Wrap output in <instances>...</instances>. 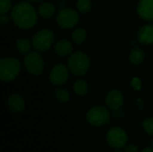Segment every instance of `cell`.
<instances>
[{
    "instance_id": "4316f807",
    "label": "cell",
    "mask_w": 153,
    "mask_h": 152,
    "mask_svg": "<svg viewBox=\"0 0 153 152\" xmlns=\"http://www.w3.org/2000/svg\"><path fill=\"white\" fill-rule=\"evenodd\" d=\"M141 152H153V148H146Z\"/></svg>"
},
{
    "instance_id": "8992f818",
    "label": "cell",
    "mask_w": 153,
    "mask_h": 152,
    "mask_svg": "<svg viewBox=\"0 0 153 152\" xmlns=\"http://www.w3.org/2000/svg\"><path fill=\"white\" fill-rule=\"evenodd\" d=\"M23 63L27 72L32 75H40L44 71V60L38 52H29Z\"/></svg>"
},
{
    "instance_id": "3957f363",
    "label": "cell",
    "mask_w": 153,
    "mask_h": 152,
    "mask_svg": "<svg viewBox=\"0 0 153 152\" xmlns=\"http://www.w3.org/2000/svg\"><path fill=\"white\" fill-rule=\"evenodd\" d=\"M21 70L18 59L7 56L0 60V79L4 82H10L17 78Z\"/></svg>"
},
{
    "instance_id": "5b68a950",
    "label": "cell",
    "mask_w": 153,
    "mask_h": 152,
    "mask_svg": "<svg viewBox=\"0 0 153 152\" xmlns=\"http://www.w3.org/2000/svg\"><path fill=\"white\" fill-rule=\"evenodd\" d=\"M110 112L102 106H96L91 108L86 114L87 122L95 127L102 126L108 124L110 120Z\"/></svg>"
},
{
    "instance_id": "ffe728a7",
    "label": "cell",
    "mask_w": 153,
    "mask_h": 152,
    "mask_svg": "<svg viewBox=\"0 0 153 152\" xmlns=\"http://www.w3.org/2000/svg\"><path fill=\"white\" fill-rule=\"evenodd\" d=\"M55 97L61 103H67L70 99L69 92L63 88H57L55 90Z\"/></svg>"
},
{
    "instance_id": "30bf717a",
    "label": "cell",
    "mask_w": 153,
    "mask_h": 152,
    "mask_svg": "<svg viewBox=\"0 0 153 152\" xmlns=\"http://www.w3.org/2000/svg\"><path fill=\"white\" fill-rule=\"evenodd\" d=\"M106 104L108 108L112 110H117L120 108L124 104V95L121 91L117 90H113L107 94Z\"/></svg>"
},
{
    "instance_id": "5bb4252c",
    "label": "cell",
    "mask_w": 153,
    "mask_h": 152,
    "mask_svg": "<svg viewBox=\"0 0 153 152\" xmlns=\"http://www.w3.org/2000/svg\"><path fill=\"white\" fill-rule=\"evenodd\" d=\"M73 50L72 43L67 39H61L55 44L54 51L56 55L60 56H65L70 54Z\"/></svg>"
},
{
    "instance_id": "9a60e30c",
    "label": "cell",
    "mask_w": 153,
    "mask_h": 152,
    "mask_svg": "<svg viewBox=\"0 0 153 152\" xmlns=\"http://www.w3.org/2000/svg\"><path fill=\"white\" fill-rule=\"evenodd\" d=\"M38 13L42 18H46V19L50 18L56 13V6L52 3L45 2L39 5L38 9Z\"/></svg>"
},
{
    "instance_id": "2e32d148",
    "label": "cell",
    "mask_w": 153,
    "mask_h": 152,
    "mask_svg": "<svg viewBox=\"0 0 153 152\" xmlns=\"http://www.w3.org/2000/svg\"><path fill=\"white\" fill-rule=\"evenodd\" d=\"M144 57H145V54L141 47L134 48L129 54V60L134 65H138L142 64L144 60Z\"/></svg>"
},
{
    "instance_id": "ba28073f",
    "label": "cell",
    "mask_w": 153,
    "mask_h": 152,
    "mask_svg": "<svg viewBox=\"0 0 153 152\" xmlns=\"http://www.w3.org/2000/svg\"><path fill=\"white\" fill-rule=\"evenodd\" d=\"M107 142L108 144L116 150L121 149L126 145L127 142V133L120 127H113L107 133Z\"/></svg>"
},
{
    "instance_id": "6da1fadb",
    "label": "cell",
    "mask_w": 153,
    "mask_h": 152,
    "mask_svg": "<svg viewBox=\"0 0 153 152\" xmlns=\"http://www.w3.org/2000/svg\"><path fill=\"white\" fill-rule=\"evenodd\" d=\"M11 18L19 28L28 30L37 24L38 13L29 2H19L12 8Z\"/></svg>"
},
{
    "instance_id": "7a4b0ae2",
    "label": "cell",
    "mask_w": 153,
    "mask_h": 152,
    "mask_svg": "<svg viewBox=\"0 0 153 152\" xmlns=\"http://www.w3.org/2000/svg\"><path fill=\"white\" fill-rule=\"evenodd\" d=\"M67 67L69 71L76 76L85 75L91 67V60L88 55L82 51L72 53L68 58Z\"/></svg>"
},
{
    "instance_id": "603a6c76",
    "label": "cell",
    "mask_w": 153,
    "mask_h": 152,
    "mask_svg": "<svg viewBox=\"0 0 153 152\" xmlns=\"http://www.w3.org/2000/svg\"><path fill=\"white\" fill-rule=\"evenodd\" d=\"M12 7L11 0H0V13L5 14Z\"/></svg>"
},
{
    "instance_id": "ac0fdd59",
    "label": "cell",
    "mask_w": 153,
    "mask_h": 152,
    "mask_svg": "<svg viewBox=\"0 0 153 152\" xmlns=\"http://www.w3.org/2000/svg\"><path fill=\"white\" fill-rule=\"evenodd\" d=\"M72 39L75 44H77V45L82 44L87 39V32L84 29L78 28L74 30V32L72 34Z\"/></svg>"
},
{
    "instance_id": "484cf974",
    "label": "cell",
    "mask_w": 153,
    "mask_h": 152,
    "mask_svg": "<svg viewBox=\"0 0 153 152\" xmlns=\"http://www.w3.org/2000/svg\"><path fill=\"white\" fill-rule=\"evenodd\" d=\"M1 22H2V24H4L5 22H8V18L4 14H3V15H1Z\"/></svg>"
},
{
    "instance_id": "e0dca14e",
    "label": "cell",
    "mask_w": 153,
    "mask_h": 152,
    "mask_svg": "<svg viewBox=\"0 0 153 152\" xmlns=\"http://www.w3.org/2000/svg\"><path fill=\"white\" fill-rule=\"evenodd\" d=\"M89 90L88 83L82 80V79H78L74 82V91L77 96H84L87 94Z\"/></svg>"
},
{
    "instance_id": "277c9868",
    "label": "cell",
    "mask_w": 153,
    "mask_h": 152,
    "mask_svg": "<svg viewBox=\"0 0 153 152\" xmlns=\"http://www.w3.org/2000/svg\"><path fill=\"white\" fill-rule=\"evenodd\" d=\"M54 39L55 34L51 30L42 29L33 35L31 44L37 51L46 52L51 47Z\"/></svg>"
},
{
    "instance_id": "f1b7e54d",
    "label": "cell",
    "mask_w": 153,
    "mask_h": 152,
    "mask_svg": "<svg viewBox=\"0 0 153 152\" xmlns=\"http://www.w3.org/2000/svg\"><path fill=\"white\" fill-rule=\"evenodd\" d=\"M151 144H152V148H153V139L152 140V143Z\"/></svg>"
},
{
    "instance_id": "83f0119b",
    "label": "cell",
    "mask_w": 153,
    "mask_h": 152,
    "mask_svg": "<svg viewBox=\"0 0 153 152\" xmlns=\"http://www.w3.org/2000/svg\"><path fill=\"white\" fill-rule=\"evenodd\" d=\"M29 1H30V2H34V3H38V2H40V1H42V0H29Z\"/></svg>"
},
{
    "instance_id": "44dd1931",
    "label": "cell",
    "mask_w": 153,
    "mask_h": 152,
    "mask_svg": "<svg viewBox=\"0 0 153 152\" xmlns=\"http://www.w3.org/2000/svg\"><path fill=\"white\" fill-rule=\"evenodd\" d=\"M91 6L92 4L91 0H77L76 2V8L82 13H88L91 9Z\"/></svg>"
},
{
    "instance_id": "d4e9b609",
    "label": "cell",
    "mask_w": 153,
    "mask_h": 152,
    "mask_svg": "<svg viewBox=\"0 0 153 152\" xmlns=\"http://www.w3.org/2000/svg\"><path fill=\"white\" fill-rule=\"evenodd\" d=\"M126 152H139V149L134 144H129L126 146Z\"/></svg>"
},
{
    "instance_id": "4fadbf2b",
    "label": "cell",
    "mask_w": 153,
    "mask_h": 152,
    "mask_svg": "<svg viewBox=\"0 0 153 152\" xmlns=\"http://www.w3.org/2000/svg\"><path fill=\"white\" fill-rule=\"evenodd\" d=\"M7 106L13 113H21L25 108V102L22 96L18 94H12L7 99Z\"/></svg>"
},
{
    "instance_id": "7402d4cb",
    "label": "cell",
    "mask_w": 153,
    "mask_h": 152,
    "mask_svg": "<svg viewBox=\"0 0 153 152\" xmlns=\"http://www.w3.org/2000/svg\"><path fill=\"white\" fill-rule=\"evenodd\" d=\"M143 128L148 134L153 135V117H148L143 121Z\"/></svg>"
},
{
    "instance_id": "cb8c5ba5",
    "label": "cell",
    "mask_w": 153,
    "mask_h": 152,
    "mask_svg": "<svg viewBox=\"0 0 153 152\" xmlns=\"http://www.w3.org/2000/svg\"><path fill=\"white\" fill-rule=\"evenodd\" d=\"M131 85H132V88H133L134 90L138 91V90H141V87H142V82H141V80H140L138 77H134V78L132 80Z\"/></svg>"
},
{
    "instance_id": "8fae6325",
    "label": "cell",
    "mask_w": 153,
    "mask_h": 152,
    "mask_svg": "<svg viewBox=\"0 0 153 152\" xmlns=\"http://www.w3.org/2000/svg\"><path fill=\"white\" fill-rule=\"evenodd\" d=\"M137 13L142 19L148 22L153 21V0H140Z\"/></svg>"
},
{
    "instance_id": "d6986e66",
    "label": "cell",
    "mask_w": 153,
    "mask_h": 152,
    "mask_svg": "<svg viewBox=\"0 0 153 152\" xmlns=\"http://www.w3.org/2000/svg\"><path fill=\"white\" fill-rule=\"evenodd\" d=\"M15 47L20 53L24 54V53H29L30 51L31 44L29 39L25 38H20L16 40Z\"/></svg>"
},
{
    "instance_id": "7c38bea8",
    "label": "cell",
    "mask_w": 153,
    "mask_h": 152,
    "mask_svg": "<svg viewBox=\"0 0 153 152\" xmlns=\"http://www.w3.org/2000/svg\"><path fill=\"white\" fill-rule=\"evenodd\" d=\"M139 42L144 45L153 43V24H145L142 26L137 33Z\"/></svg>"
},
{
    "instance_id": "f546056e",
    "label": "cell",
    "mask_w": 153,
    "mask_h": 152,
    "mask_svg": "<svg viewBox=\"0 0 153 152\" xmlns=\"http://www.w3.org/2000/svg\"><path fill=\"white\" fill-rule=\"evenodd\" d=\"M115 152H121V151H115Z\"/></svg>"
},
{
    "instance_id": "52a82bcc",
    "label": "cell",
    "mask_w": 153,
    "mask_h": 152,
    "mask_svg": "<svg viewBox=\"0 0 153 152\" xmlns=\"http://www.w3.org/2000/svg\"><path fill=\"white\" fill-rule=\"evenodd\" d=\"M78 13L72 8H62L56 15L57 24L63 29H71L79 22Z\"/></svg>"
},
{
    "instance_id": "9c48e42d",
    "label": "cell",
    "mask_w": 153,
    "mask_h": 152,
    "mask_svg": "<svg viewBox=\"0 0 153 152\" xmlns=\"http://www.w3.org/2000/svg\"><path fill=\"white\" fill-rule=\"evenodd\" d=\"M69 78V69L63 64H56L49 73V81L54 85H63Z\"/></svg>"
}]
</instances>
